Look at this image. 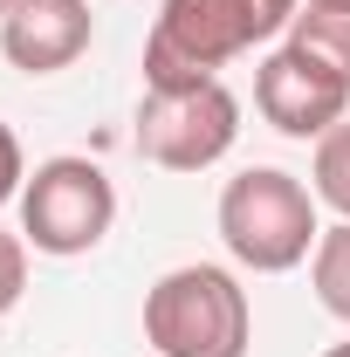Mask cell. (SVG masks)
<instances>
[{
  "label": "cell",
  "mask_w": 350,
  "mask_h": 357,
  "mask_svg": "<svg viewBox=\"0 0 350 357\" xmlns=\"http://www.w3.org/2000/svg\"><path fill=\"white\" fill-rule=\"evenodd\" d=\"M144 344L158 357H248L254 310L234 268L185 261L144 289Z\"/></svg>",
  "instance_id": "2"
},
{
  "label": "cell",
  "mask_w": 350,
  "mask_h": 357,
  "mask_svg": "<svg viewBox=\"0 0 350 357\" xmlns=\"http://www.w3.org/2000/svg\"><path fill=\"white\" fill-rule=\"evenodd\" d=\"M117 227V185L96 158H42L28 185H21V241L35 255H55V261H76L89 248H103V234Z\"/></svg>",
  "instance_id": "3"
},
{
  "label": "cell",
  "mask_w": 350,
  "mask_h": 357,
  "mask_svg": "<svg viewBox=\"0 0 350 357\" xmlns=\"http://www.w3.org/2000/svg\"><path fill=\"white\" fill-rule=\"evenodd\" d=\"M7 14H14V0H0V21H7Z\"/></svg>",
  "instance_id": "16"
},
{
  "label": "cell",
  "mask_w": 350,
  "mask_h": 357,
  "mask_svg": "<svg viewBox=\"0 0 350 357\" xmlns=\"http://www.w3.org/2000/svg\"><path fill=\"white\" fill-rule=\"evenodd\" d=\"M96 42V14L89 0H14V14L0 21V55L21 76H55L76 69Z\"/></svg>",
  "instance_id": "7"
},
{
  "label": "cell",
  "mask_w": 350,
  "mask_h": 357,
  "mask_svg": "<svg viewBox=\"0 0 350 357\" xmlns=\"http://www.w3.org/2000/svg\"><path fill=\"white\" fill-rule=\"evenodd\" d=\"M303 7H330V14H350V0H303Z\"/></svg>",
  "instance_id": "14"
},
{
  "label": "cell",
  "mask_w": 350,
  "mask_h": 357,
  "mask_svg": "<svg viewBox=\"0 0 350 357\" xmlns=\"http://www.w3.org/2000/svg\"><path fill=\"white\" fill-rule=\"evenodd\" d=\"M309 289H316V303L337 323H350V220L323 227V241L309 255Z\"/></svg>",
  "instance_id": "8"
},
{
  "label": "cell",
  "mask_w": 350,
  "mask_h": 357,
  "mask_svg": "<svg viewBox=\"0 0 350 357\" xmlns=\"http://www.w3.org/2000/svg\"><path fill=\"white\" fill-rule=\"evenodd\" d=\"M213 227L227 241V255L254 275H289L316 255L323 220H316V192L282 165H248L220 185Z\"/></svg>",
  "instance_id": "1"
},
{
  "label": "cell",
  "mask_w": 350,
  "mask_h": 357,
  "mask_svg": "<svg viewBox=\"0 0 350 357\" xmlns=\"http://www.w3.org/2000/svg\"><path fill=\"white\" fill-rule=\"evenodd\" d=\"M248 7V28H254V48L275 42V35H289L296 28V14H303V0H241Z\"/></svg>",
  "instance_id": "12"
},
{
  "label": "cell",
  "mask_w": 350,
  "mask_h": 357,
  "mask_svg": "<svg viewBox=\"0 0 350 357\" xmlns=\"http://www.w3.org/2000/svg\"><path fill=\"white\" fill-rule=\"evenodd\" d=\"M241 137V96L220 83L192 89H144L137 103V151L165 172H206L234 151Z\"/></svg>",
  "instance_id": "5"
},
{
  "label": "cell",
  "mask_w": 350,
  "mask_h": 357,
  "mask_svg": "<svg viewBox=\"0 0 350 357\" xmlns=\"http://www.w3.org/2000/svg\"><path fill=\"white\" fill-rule=\"evenodd\" d=\"M21 185H28L21 137H14V124H0V206H7V199H21Z\"/></svg>",
  "instance_id": "13"
},
{
  "label": "cell",
  "mask_w": 350,
  "mask_h": 357,
  "mask_svg": "<svg viewBox=\"0 0 350 357\" xmlns=\"http://www.w3.org/2000/svg\"><path fill=\"white\" fill-rule=\"evenodd\" d=\"M248 48H254V28H248L241 0H165L144 35V89L213 83Z\"/></svg>",
  "instance_id": "4"
},
{
  "label": "cell",
  "mask_w": 350,
  "mask_h": 357,
  "mask_svg": "<svg viewBox=\"0 0 350 357\" xmlns=\"http://www.w3.org/2000/svg\"><path fill=\"white\" fill-rule=\"evenodd\" d=\"M323 357H350V337H344V344H330V351H323Z\"/></svg>",
  "instance_id": "15"
},
{
  "label": "cell",
  "mask_w": 350,
  "mask_h": 357,
  "mask_svg": "<svg viewBox=\"0 0 350 357\" xmlns=\"http://www.w3.org/2000/svg\"><path fill=\"white\" fill-rule=\"evenodd\" d=\"M254 110H261L282 137H303L309 144V137L337 131L350 117V83L337 69H323L316 55H303L296 42H282L261 69H254Z\"/></svg>",
  "instance_id": "6"
},
{
  "label": "cell",
  "mask_w": 350,
  "mask_h": 357,
  "mask_svg": "<svg viewBox=\"0 0 350 357\" xmlns=\"http://www.w3.org/2000/svg\"><path fill=\"white\" fill-rule=\"evenodd\" d=\"M289 42L303 48V55H316L323 69H337V76L350 83V14L303 7V14H296V28H289Z\"/></svg>",
  "instance_id": "10"
},
{
  "label": "cell",
  "mask_w": 350,
  "mask_h": 357,
  "mask_svg": "<svg viewBox=\"0 0 350 357\" xmlns=\"http://www.w3.org/2000/svg\"><path fill=\"white\" fill-rule=\"evenodd\" d=\"M21 296H28V241L0 227V316L14 310Z\"/></svg>",
  "instance_id": "11"
},
{
  "label": "cell",
  "mask_w": 350,
  "mask_h": 357,
  "mask_svg": "<svg viewBox=\"0 0 350 357\" xmlns=\"http://www.w3.org/2000/svg\"><path fill=\"white\" fill-rule=\"evenodd\" d=\"M309 192H316V206H330L337 220H350V117L337 124V131H323V137H316Z\"/></svg>",
  "instance_id": "9"
}]
</instances>
